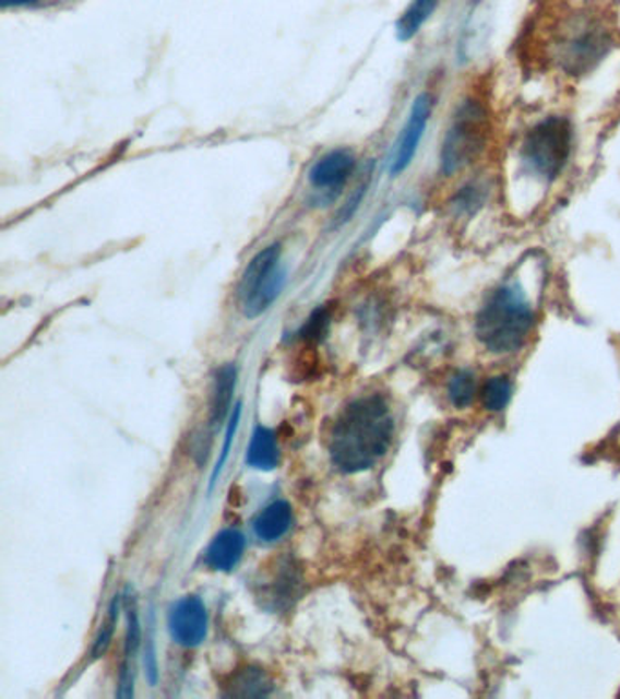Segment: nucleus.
I'll use <instances>...</instances> for the list:
<instances>
[{
  "instance_id": "nucleus-4",
  "label": "nucleus",
  "mask_w": 620,
  "mask_h": 699,
  "mask_svg": "<svg viewBox=\"0 0 620 699\" xmlns=\"http://www.w3.org/2000/svg\"><path fill=\"white\" fill-rule=\"evenodd\" d=\"M488 139V114L475 100L458 108L444 142H442V174L453 175L479 157Z\"/></svg>"
},
{
  "instance_id": "nucleus-9",
  "label": "nucleus",
  "mask_w": 620,
  "mask_h": 699,
  "mask_svg": "<svg viewBox=\"0 0 620 699\" xmlns=\"http://www.w3.org/2000/svg\"><path fill=\"white\" fill-rule=\"evenodd\" d=\"M246 540L239 530H223L207 546L206 565L218 572H229L245 554Z\"/></svg>"
},
{
  "instance_id": "nucleus-5",
  "label": "nucleus",
  "mask_w": 620,
  "mask_h": 699,
  "mask_svg": "<svg viewBox=\"0 0 620 699\" xmlns=\"http://www.w3.org/2000/svg\"><path fill=\"white\" fill-rule=\"evenodd\" d=\"M572 125L564 117H550L529 130L524 139V161L548 179H556L572 153Z\"/></svg>"
},
{
  "instance_id": "nucleus-3",
  "label": "nucleus",
  "mask_w": 620,
  "mask_h": 699,
  "mask_svg": "<svg viewBox=\"0 0 620 699\" xmlns=\"http://www.w3.org/2000/svg\"><path fill=\"white\" fill-rule=\"evenodd\" d=\"M283 246L278 242L259 251L246 266L239 281V303L248 319H257L277 300L286 284V270L281 264Z\"/></svg>"
},
{
  "instance_id": "nucleus-7",
  "label": "nucleus",
  "mask_w": 620,
  "mask_h": 699,
  "mask_svg": "<svg viewBox=\"0 0 620 699\" xmlns=\"http://www.w3.org/2000/svg\"><path fill=\"white\" fill-rule=\"evenodd\" d=\"M431 97L428 93H420L415 98L412 111H409L408 122L404 126L403 135L398 139L397 152L393 157L392 175L403 174L414 161L415 153L419 150L420 139L425 135L426 125L430 120Z\"/></svg>"
},
{
  "instance_id": "nucleus-16",
  "label": "nucleus",
  "mask_w": 620,
  "mask_h": 699,
  "mask_svg": "<svg viewBox=\"0 0 620 699\" xmlns=\"http://www.w3.org/2000/svg\"><path fill=\"white\" fill-rule=\"evenodd\" d=\"M475 384L477 382H475L474 371L458 370L448 384V395H450L453 406H457V408L469 406L475 398Z\"/></svg>"
},
{
  "instance_id": "nucleus-13",
  "label": "nucleus",
  "mask_w": 620,
  "mask_h": 699,
  "mask_svg": "<svg viewBox=\"0 0 620 699\" xmlns=\"http://www.w3.org/2000/svg\"><path fill=\"white\" fill-rule=\"evenodd\" d=\"M235 384H237V368L235 365H224L215 377V390H213L212 423L218 425L226 419L231 408Z\"/></svg>"
},
{
  "instance_id": "nucleus-19",
  "label": "nucleus",
  "mask_w": 620,
  "mask_h": 699,
  "mask_svg": "<svg viewBox=\"0 0 620 699\" xmlns=\"http://www.w3.org/2000/svg\"><path fill=\"white\" fill-rule=\"evenodd\" d=\"M327 327H330V316H327V311L324 308H319L306 321L300 335L308 339V341H321L324 337V333L327 332Z\"/></svg>"
},
{
  "instance_id": "nucleus-22",
  "label": "nucleus",
  "mask_w": 620,
  "mask_h": 699,
  "mask_svg": "<svg viewBox=\"0 0 620 699\" xmlns=\"http://www.w3.org/2000/svg\"><path fill=\"white\" fill-rule=\"evenodd\" d=\"M37 0H2V5L8 8V5H26V4H35Z\"/></svg>"
},
{
  "instance_id": "nucleus-20",
  "label": "nucleus",
  "mask_w": 620,
  "mask_h": 699,
  "mask_svg": "<svg viewBox=\"0 0 620 699\" xmlns=\"http://www.w3.org/2000/svg\"><path fill=\"white\" fill-rule=\"evenodd\" d=\"M240 412H242V406L239 404H235L234 414H231V419H229L228 430H226V439H224L223 452H220V458H218L217 466L213 470L212 481L217 479L218 472L223 470L224 463H226V459H228L229 448H231V442L235 439V431L239 428L240 420Z\"/></svg>"
},
{
  "instance_id": "nucleus-21",
  "label": "nucleus",
  "mask_w": 620,
  "mask_h": 699,
  "mask_svg": "<svg viewBox=\"0 0 620 699\" xmlns=\"http://www.w3.org/2000/svg\"><path fill=\"white\" fill-rule=\"evenodd\" d=\"M368 185H370V179L362 182V185L357 188V191H355L354 197L346 202V206H344L343 212H341V221H343V223L354 217V213L357 212V208L360 206V201H362V197H365L366 190H368Z\"/></svg>"
},
{
  "instance_id": "nucleus-8",
  "label": "nucleus",
  "mask_w": 620,
  "mask_h": 699,
  "mask_svg": "<svg viewBox=\"0 0 620 699\" xmlns=\"http://www.w3.org/2000/svg\"><path fill=\"white\" fill-rule=\"evenodd\" d=\"M354 153L338 147V150L322 155L311 166L308 179H310L313 190L333 197L337 191L343 190L344 185L349 180V175L354 174Z\"/></svg>"
},
{
  "instance_id": "nucleus-12",
  "label": "nucleus",
  "mask_w": 620,
  "mask_h": 699,
  "mask_svg": "<svg viewBox=\"0 0 620 699\" xmlns=\"http://www.w3.org/2000/svg\"><path fill=\"white\" fill-rule=\"evenodd\" d=\"M246 463L251 469L273 470L278 463L277 437L266 426H257L246 453Z\"/></svg>"
},
{
  "instance_id": "nucleus-10",
  "label": "nucleus",
  "mask_w": 620,
  "mask_h": 699,
  "mask_svg": "<svg viewBox=\"0 0 620 699\" xmlns=\"http://www.w3.org/2000/svg\"><path fill=\"white\" fill-rule=\"evenodd\" d=\"M141 647V623L136 608L128 611V632H126L124 661L120 666L119 674V696L120 698H131L133 696V677H135V657Z\"/></svg>"
},
{
  "instance_id": "nucleus-2",
  "label": "nucleus",
  "mask_w": 620,
  "mask_h": 699,
  "mask_svg": "<svg viewBox=\"0 0 620 699\" xmlns=\"http://www.w3.org/2000/svg\"><path fill=\"white\" fill-rule=\"evenodd\" d=\"M534 327V311L517 286H502L475 321V333L491 354L506 355L523 348Z\"/></svg>"
},
{
  "instance_id": "nucleus-15",
  "label": "nucleus",
  "mask_w": 620,
  "mask_h": 699,
  "mask_svg": "<svg viewBox=\"0 0 620 699\" xmlns=\"http://www.w3.org/2000/svg\"><path fill=\"white\" fill-rule=\"evenodd\" d=\"M512 392V381L506 376L491 377L490 381L486 382L485 392H482L485 408L490 412H502L510 403Z\"/></svg>"
},
{
  "instance_id": "nucleus-18",
  "label": "nucleus",
  "mask_w": 620,
  "mask_h": 699,
  "mask_svg": "<svg viewBox=\"0 0 620 699\" xmlns=\"http://www.w3.org/2000/svg\"><path fill=\"white\" fill-rule=\"evenodd\" d=\"M267 688H270V683L262 671L246 668L231 685V694L235 696H266Z\"/></svg>"
},
{
  "instance_id": "nucleus-11",
  "label": "nucleus",
  "mask_w": 620,
  "mask_h": 699,
  "mask_svg": "<svg viewBox=\"0 0 620 699\" xmlns=\"http://www.w3.org/2000/svg\"><path fill=\"white\" fill-rule=\"evenodd\" d=\"M291 521H294V513H291V507L288 502L275 501L259 513L253 529H255L259 540L273 543V541L283 540L284 535L288 534Z\"/></svg>"
},
{
  "instance_id": "nucleus-6",
  "label": "nucleus",
  "mask_w": 620,
  "mask_h": 699,
  "mask_svg": "<svg viewBox=\"0 0 620 699\" xmlns=\"http://www.w3.org/2000/svg\"><path fill=\"white\" fill-rule=\"evenodd\" d=\"M169 632L175 643L193 649L206 639V606L196 595H186L177 601L169 612Z\"/></svg>"
},
{
  "instance_id": "nucleus-1",
  "label": "nucleus",
  "mask_w": 620,
  "mask_h": 699,
  "mask_svg": "<svg viewBox=\"0 0 620 699\" xmlns=\"http://www.w3.org/2000/svg\"><path fill=\"white\" fill-rule=\"evenodd\" d=\"M392 410L381 395H366L349 403L338 415L330 439L332 461L346 474L375 466L392 445Z\"/></svg>"
},
{
  "instance_id": "nucleus-17",
  "label": "nucleus",
  "mask_w": 620,
  "mask_h": 699,
  "mask_svg": "<svg viewBox=\"0 0 620 699\" xmlns=\"http://www.w3.org/2000/svg\"><path fill=\"white\" fill-rule=\"evenodd\" d=\"M119 612L120 595H115L108 608V616L104 619L103 627L98 630V636L95 638V643H93V660H97L100 655L106 654V650L109 649V644L114 641L115 627H117V621H119Z\"/></svg>"
},
{
  "instance_id": "nucleus-14",
  "label": "nucleus",
  "mask_w": 620,
  "mask_h": 699,
  "mask_svg": "<svg viewBox=\"0 0 620 699\" xmlns=\"http://www.w3.org/2000/svg\"><path fill=\"white\" fill-rule=\"evenodd\" d=\"M441 0H414L408 5V10L404 11L403 16L397 22L398 40H409L419 33L420 27L425 26V22L430 19L431 13L437 10Z\"/></svg>"
}]
</instances>
